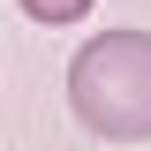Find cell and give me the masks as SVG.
I'll list each match as a JSON object with an SVG mask.
<instances>
[{
  "mask_svg": "<svg viewBox=\"0 0 151 151\" xmlns=\"http://www.w3.org/2000/svg\"><path fill=\"white\" fill-rule=\"evenodd\" d=\"M68 106L106 144H151V30H98L68 60Z\"/></svg>",
  "mask_w": 151,
  "mask_h": 151,
  "instance_id": "obj_1",
  "label": "cell"
},
{
  "mask_svg": "<svg viewBox=\"0 0 151 151\" xmlns=\"http://www.w3.org/2000/svg\"><path fill=\"white\" fill-rule=\"evenodd\" d=\"M98 0H23V15L30 23H83Z\"/></svg>",
  "mask_w": 151,
  "mask_h": 151,
  "instance_id": "obj_2",
  "label": "cell"
}]
</instances>
